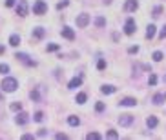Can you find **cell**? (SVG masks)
<instances>
[{"label": "cell", "mask_w": 166, "mask_h": 140, "mask_svg": "<svg viewBox=\"0 0 166 140\" xmlns=\"http://www.w3.org/2000/svg\"><path fill=\"white\" fill-rule=\"evenodd\" d=\"M163 11H164V7H163V6H155V7H153V11H151V17H155V18H157V17H161V13H163Z\"/></svg>", "instance_id": "7402d4cb"}, {"label": "cell", "mask_w": 166, "mask_h": 140, "mask_svg": "<svg viewBox=\"0 0 166 140\" xmlns=\"http://www.w3.org/2000/svg\"><path fill=\"white\" fill-rule=\"evenodd\" d=\"M119 106H121V107H135V106H137V100L131 98V97H126V98L119 100Z\"/></svg>", "instance_id": "4fadbf2b"}, {"label": "cell", "mask_w": 166, "mask_h": 140, "mask_svg": "<svg viewBox=\"0 0 166 140\" xmlns=\"http://www.w3.org/2000/svg\"><path fill=\"white\" fill-rule=\"evenodd\" d=\"M15 122H17L19 126H26V124L29 122V115L20 109V111H17V118H15Z\"/></svg>", "instance_id": "9c48e42d"}, {"label": "cell", "mask_w": 166, "mask_h": 140, "mask_svg": "<svg viewBox=\"0 0 166 140\" xmlns=\"http://www.w3.org/2000/svg\"><path fill=\"white\" fill-rule=\"evenodd\" d=\"M33 120H35V122H42V120H44V113H42V111H37V113L33 115Z\"/></svg>", "instance_id": "4dcf8cb0"}, {"label": "cell", "mask_w": 166, "mask_h": 140, "mask_svg": "<svg viewBox=\"0 0 166 140\" xmlns=\"http://www.w3.org/2000/svg\"><path fill=\"white\" fill-rule=\"evenodd\" d=\"M97 69H99V71H104V69H106V60L104 58H101L97 62Z\"/></svg>", "instance_id": "1f68e13d"}, {"label": "cell", "mask_w": 166, "mask_h": 140, "mask_svg": "<svg viewBox=\"0 0 166 140\" xmlns=\"http://www.w3.org/2000/svg\"><path fill=\"white\" fill-rule=\"evenodd\" d=\"M37 137H40V138H44V137H48V129H44V127H40V129L37 131Z\"/></svg>", "instance_id": "e575fe53"}, {"label": "cell", "mask_w": 166, "mask_h": 140, "mask_svg": "<svg viewBox=\"0 0 166 140\" xmlns=\"http://www.w3.org/2000/svg\"><path fill=\"white\" fill-rule=\"evenodd\" d=\"M44 13H48V4L44 2V0H37L35 4H33V15H44Z\"/></svg>", "instance_id": "277c9868"}, {"label": "cell", "mask_w": 166, "mask_h": 140, "mask_svg": "<svg viewBox=\"0 0 166 140\" xmlns=\"http://www.w3.org/2000/svg\"><path fill=\"white\" fill-rule=\"evenodd\" d=\"M44 37H46V29L40 27V26H39V27H35V29H33V33H31V38H33V40H42Z\"/></svg>", "instance_id": "7c38bea8"}, {"label": "cell", "mask_w": 166, "mask_h": 140, "mask_svg": "<svg viewBox=\"0 0 166 140\" xmlns=\"http://www.w3.org/2000/svg\"><path fill=\"white\" fill-rule=\"evenodd\" d=\"M81 86H82V75L73 77V78L68 82V89H77V87H81Z\"/></svg>", "instance_id": "30bf717a"}, {"label": "cell", "mask_w": 166, "mask_h": 140, "mask_svg": "<svg viewBox=\"0 0 166 140\" xmlns=\"http://www.w3.org/2000/svg\"><path fill=\"white\" fill-rule=\"evenodd\" d=\"M59 49H60V46H59V44H49V46L46 47V51H48V53H55V51H59Z\"/></svg>", "instance_id": "cb8c5ba5"}, {"label": "cell", "mask_w": 166, "mask_h": 140, "mask_svg": "<svg viewBox=\"0 0 166 140\" xmlns=\"http://www.w3.org/2000/svg\"><path fill=\"white\" fill-rule=\"evenodd\" d=\"M68 4H69L68 0H64V2H59V4H57V9L60 11V9H64V7H68Z\"/></svg>", "instance_id": "d590c367"}, {"label": "cell", "mask_w": 166, "mask_h": 140, "mask_svg": "<svg viewBox=\"0 0 166 140\" xmlns=\"http://www.w3.org/2000/svg\"><path fill=\"white\" fill-rule=\"evenodd\" d=\"M146 126H148V129H155V127L159 126V120H157V117L150 115V117L146 118Z\"/></svg>", "instance_id": "2e32d148"}, {"label": "cell", "mask_w": 166, "mask_h": 140, "mask_svg": "<svg viewBox=\"0 0 166 140\" xmlns=\"http://www.w3.org/2000/svg\"><path fill=\"white\" fill-rule=\"evenodd\" d=\"M104 109H106V104H104V102H97V104H95V111H97V113H102Z\"/></svg>", "instance_id": "f1b7e54d"}, {"label": "cell", "mask_w": 166, "mask_h": 140, "mask_svg": "<svg viewBox=\"0 0 166 140\" xmlns=\"http://www.w3.org/2000/svg\"><path fill=\"white\" fill-rule=\"evenodd\" d=\"M133 120H135L133 115H121V117H119V126H121V127H130V126L133 124Z\"/></svg>", "instance_id": "ba28073f"}, {"label": "cell", "mask_w": 166, "mask_h": 140, "mask_svg": "<svg viewBox=\"0 0 166 140\" xmlns=\"http://www.w3.org/2000/svg\"><path fill=\"white\" fill-rule=\"evenodd\" d=\"M164 82H166V77H164Z\"/></svg>", "instance_id": "7bdbcfd3"}, {"label": "cell", "mask_w": 166, "mask_h": 140, "mask_svg": "<svg viewBox=\"0 0 166 140\" xmlns=\"http://www.w3.org/2000/svg\"><path fill=\"white\" fill-rule=\"evenodd\" d=\"M91 22V18H89V15L88 13H81L77 18H75V24H77V27H81V29H84L88 24Z\"/></svg>", "instance_id": "8992f818"}, {"label": "cell", "mask_w": 166, "mask_h": 140, "mask_svg": "<svg viewBox=\"0 0 166 140\" xmlns=\"http://www.w3.org/2000/svg\"><path fill=\"white\" fill-rule=\"evenodd\" d=\"M86 138H88V140H101L102 137H101L99 133H88V135H86Z\"/></svg>", "instance_id": "f546056e"}, {"label": "cell", "mask_w": 166, "mask_h": 140, "mask_svg": "<svg viewBox=\"0 0 166 140\" xmlns=\"http://www.w3.org/2000/svg\"><path fill=\"white\" fill-rule=\"evenodd\" d=\"M86 100H88V95H86V93H77V97H75V102H77V104H86Z\"/></svg>", "instance_id": "ffe728a7"}, {"label": "cell", "mask_w": 166, "mask_h": 140, "mask_svg": "<svg viewBox=\"0 0 166 140\" xmlns=\"http://www.w3.org/2000/svg\"><path fill=\"white\" fill-rule=\"evenodd\" d=\"M93 22H95V26H97V27H104V26H106V18H104V17H97Z\"/></svg>", "instance_id": "603a6c76"}, {"label": "cell", "mask_w": 166, "mask_h": 140, "mask_svg": "<svg viewBox=\"0 0 166 140\" xmlns=\"http://www.w3.org/2000/svg\"><path fill=\"white\" fill-rule=\"evenodd\" d=\"M57 138L60 140V138H68V137H66V135H64V133H59V135H57Z\"/></svg>", "instance_id": "ab89813d"}, {"label": "cell", "mask_w": 166, "mask_h": 140, "mask_svg": "<svg viewBox=\"0 0 166 140\" xmlns=\"http://www.w3.org/2000/svg\"><path fill=\"white\" fill-rule=\"evenodd\" d=\"M17 87H19V80L13 78V77H6V78L2 80V84H0V89L4 93H15Z\"/></svg>", "instance_id": "6da1fadb"}, {"label": "cell", "mask_w": 166, "mask_h": 140, "mask_svg": "<svg viewBox=\"0 0 166 140\" xmlns=\"http://www.w3.org/2000/svg\"><path fill=\"white\" fill-rule=\"evenodd\" d=\"M159 38H161V40L166 38V26L163 27V29H161V33H159Z\"/></svg>", "instance_id": "8d00e7d4"}, {"label": "cell", "mask_w": 166, "mask_h": 140, "mask_svg": "<svg viewBox=\"0 0 166 140\" xmlns=\"http://www.w3.org/2000/svg\"><path fill=\"white\" fill-rule=\"evenodd\" d=\"M0 73L2 75H7L9 73V66L7 64H0Z\"/></svg>", "instance_id": "d6a6232c"}, {"label": "cell", "mask_w": 166, "mask_h": 140, "mask_svg": "<svg viewBox=\"0 0 166 140\" xmlns=\"http://www.w3.org/2000/svg\"><path fill=\"white\" fill-rule=\"evenodd\" d=\"M128 53H130V55H137V53H139V46H131V47H128Z\"/></svg>", "instance_id": "836d02e7"}, {"label": "cell", "mask_w": 166, "mask_h": 140, "mask_svg": "<svg viewBox=\"0 0 166 140\" xmlns=\"http://www.w3.org/2000/svg\"><path fill=\"white\" fill-rule=\"evenodd\" d=\"M15 11H17V15L19 17H27V13H29V4H27V0H19L17 4H15Z\"/></svg>", "instance_id": "7a4b0ae2"}, {"label": "cell", "mask_w": 166, "mask_h": 140, "mask_svg": "<svg viewBox=\"0 0 166 140\" xmlns=\"http://www.w3.org/2000/svg\"><path fill=\"white\" fill-rule=\"evenodd\" d=\"M122 9H124L126 13H135V11L139 9V2H137V0H126Z\"/></svg>", "instance_id": "52a82bcc"}, {"label": "cell", "mask_w": 166, "mask_h": 140, "mask_svg": "<svg viewBox=\"0 0 166 140\" xmlns=\"http://www.w3.org/2000/svg\"><path fill=\"white\" fill-rule=\"evenodd\" d=\"M15 58L19 60V62H22L26 67H35L37 66V62L31 58L29 55H26V53H15Z\"/></svg>", "instance_id": "3957f363"}, {"label": "cell", "mask_w": 166, "mask_h": 140, "mask_svg": "<svg viewBox=\"0 0 166 140\" xmlns=\"http://www.w3.org/2000/svg\"><path fill=\"white\" fill-rule=\"evenodd\" d=\"M115 91H117V87L111 86V84H104L102 87H101V93H102V95H113Z\"/></svg>", "instance_id": "9a60e30c"}, {"label": "cell", "mask_w": 166, "mask_h": 140, "mask_svg": "<svg viewBox=\"0 0 166 140\" xmlns=\"http://www.w3.org/2000/svg\"><path fill=\"white\" fill-rule=\"evenodd\" d=\"M135 18L133 17H130V18H126V24H124V35H128V37H131L133 33H135Z\"/></svg>", "instance_id": "5b68a950"}, {"label": "cell", "mask_w": 166, "mask_h": 140, "mask_svg": "<svg viewBox=\"0 0 166 140\" xmlns=\"http://www.w3.org/2000/svg\"><path fill=\"white\" fill-rule=\"evenodd\" d=\"M155 29H157V27H155V26H153V24H150V26H148V27H146V40H151L153 38V37H155Z\"/></svg>", "instance_id": "e0dca14e"}, {"label": "cell", "mask_w": 166, "mask_h": 140, "mask_svg": "<svg viewBox=\"0 0 166 140\" xmlns=\"http://www.w3.org/2000/svg\"><path fill=\"white\" fill-rule=\"evenodd\" d=\"M151 58L155 60V62H161V60L164 58V55H163V51H155V53L151 55Z\"/></svg>", "instance_id": "484cf974"}, {"label": "cell", "mask_w": 166, "mask_h": 140, "mask_svg": "<svg viewBox=\"0 0 166 140\" xmlns=\"http://www.w3.org/2000/svg\"><path fill=\"white\" fill-rule=\"evenodd\" d=\"M164 102H166V93H155L151 97V104H155V106H161Z\"/></svg>", "instance_id": "5bb4252c"}, {"label": "cell", "mask_w": 166, "mask_h": 140, "mask_svg": "<svg viewBox=\"0 0 166 140\" xmlns=\"http://www.w3.org/2000/svg\"><path fill=\"white\" fill-rule=\"evenodd\" d=\"M68 124H69L71 127H77V126H81V118L75 117V115H69V117H68Z\"/></svg>", "instance_id": "ac0fdd59"}, {"label": "cell", "mask_w": 166, "mask_h": 140, "mask_svg": "<svg viewBox=\"0 0 166 140\" xmlns=\"http://www.w3.org/2000/svg\"><path fill=\"white\" fill-rule=\"evenodd\" d=\"M148 84H150V86H155V84H157V75L151 73V71H150V77H148Z\"/></svg>", "instance_id": "4316f807"}, {"label": "cell", "mask_w": 166, "mask_h": 140, "mask_svg": "<svg viewBox=\"0 0 166 140\" xmlns=\"http://www.w3.org/2000/svg\"><path fill=\"white\" fill-rule=\"evenodd\" d=\"M15 4H17V0H6V6H7V7H13Z\"/></svg>", "instance_id": "74e56055"}, {"label": "cell", "mask_w": 166, "mask_h": 140, "mask_svg": "<svg viewBox=\"0 0 166 140\" xmlns=\"http://www.w3.org/2000/svg\"><path fill=\"white\" fill-rule=\"evenodd\" d=\"M4 53H6V47H4V46H0V55H4Z\"/></svg>", "instance_id": "60d3db41"}, {"label": "cell", "mask_w": 166, "mask_h": 140, "mask_svg": "<svg viewBox=\"0 0 166 140\" xmlns=\"http://www.w3.org/2000/svg\"><path fill=\"white\" fill-rule=\"evenodd\" d=\"M29 98L33 100V102H40V93H39V89H33V91L29 93Z\"/></svg>", "instance_id": "44dd1931"}, {"label": "cell", "mask_w": 166, "mask_h": 140, "mask_svg": "<svg viewBox=\"0 0 166 140\" xmlns=\"http://www.w3.org/2000/svg\"><path fill=\"white\" fill-rule=\"evenodd\" d=\"M22 140H33V135H22Z\"/></svg>", "instance_id": "f35d334b"}, {"label": "cell", "mask_w": 166, "mask_h": 140, "mask_svg": "<svg viewBox=\"0 0 166 140\" xmlns=\"http://www.w3.org/2000/svg\"><path fill=\"white\" fill-rule=\"evenodd\" d=\"M60 35H62L66 40H75V31H73L69 26H64L62 31H60Z\"/></svg>", "instance_id": "8fae6325"}, {"label": "cell", "mask_w": 166, "mask_h": 140, "mask_svg": "<svg viewBox=\"0 0 166 140\" xmlns=\"http://www.w3.org/2000/svg\"><path fill=\"white\" fill-rule=\"evenodd\" d=\"M9 109L17 113V111H20V109H22V104H20V102H13V104L9 106Z\"/></svg>", "instance_id": "83f0119b"}, {"label": "cell", "mask_w": 166, "mask_h": 140, "mask_svg": "<svg viewBox=\"0 0 166 140\" xmlns=\"http://www.w3.org/2000/svg\"><path fill=\"white\" fill-rule=\"evenodd\" d=\"M20 44V35H17V33H13L11 37H9V46H13V47H17Z\"/></svg>", "instance_id": "d6986e66"}, {"label": "cell", "mask_w": 166, "mask_h": 140, "mask_svg": "<svg viewBox=\"0 0 166 140\" xmlns=\"http://www.w3.org/2000/svg\"><path fill=\"white\" fill-rule=\"evenodd\" d=\"M106 138H111V140H115V138H119V133L115 131V129H110L108 133H106Z\"/></svg>", "instance_id": "d4e9b609"}, {"label": "cell", "mask_w": 166, "mask_h": 140, "mask_svg": "<svg viewBox=\"0 0 166 140\" xmlns=\"http://www.w3.org/2000/svg\"><path fill=\"white\" fill-rule=\"evenodd\" d=\"M104 4H106V6H110V4H111V2H113V0H102Z\"/></svg>", "instance_id": "b9f144b4"}]
</instances>
